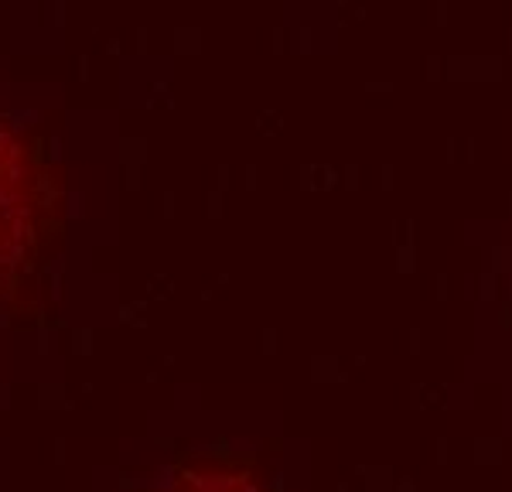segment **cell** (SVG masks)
Returning a JSON list of instances; mask_svg holds the SVG:
<instances>
[{
  "instance_id": "1",
  "label": "cell",
  "mask_w": 512,
  "mask_h": 492,
  "mask_svg": "<svg viewBox=\"0 0 512 492\" xmlns=\"http://www.w3.org/2000/svg\"><path fill=\"white\" fill-rule=\"evenodd\" d=\"M48 219V185L38 154L0 120V270H14L35 253Z\"/></svg>"
},
{
  "instance_id": "2",
  "label": "cell",
  "mask_w": 512,
  "mask_h": 492,
  "mask_svg": "<svg viewBox=\"0 0 512 492\" xmlns=\"http://www.w3.org/2000/svg\"><path fill=\"white\" fill-rule=\"evenodd\" d=\"M161 492H274L260 472L236 458H195L171 475Z\"/></svg>"
}]
</instances>
